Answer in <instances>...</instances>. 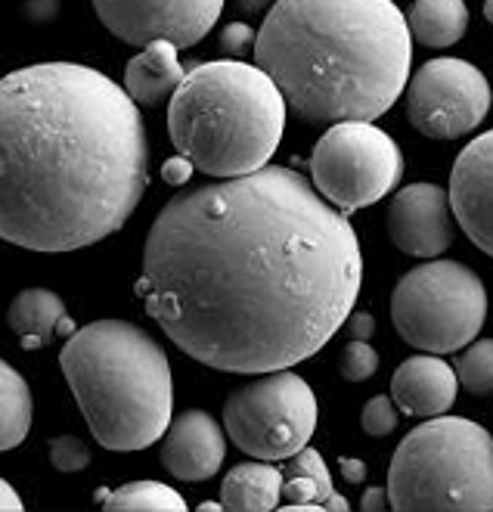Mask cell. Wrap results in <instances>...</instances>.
Listing matches in <instances>:
<instances>
[{"mask_svg":"<svg viewBox=\"0 0 493 512\" xmlns=\"http://www.w3.org/2000/svg\"><path fill=\"white\" fill-rule=\"evenodd\" d=\"M360 239L292 168L174 196L149 227L137 295L162 333L221 373H273L314 357L351 317Z\"/></svg>","mask_w":493,"mask_h":512,"instance_id":"6da1fadb","label":"cell"},{"mask_svg":"<svg viewBox=\"0 0 493 512\" xmlns=\"http://www.w3.org/2000/svg\"><path fill=\"white\" fill-rule=\"evenodd\" d=\"M149 184L140 106L109 75L38 63L0 78V239L63 255L121 230Z\"/></svg>","mask_w":493,"mask_h":512,"instance_id":"7a4b0ae2","label":"cell"},{"mask_svg":"<svg viewBox=\"0 0 493 512\" xmlns=\"http://www.w3.org/2000/svg\"><path fill=\"white\" fill-rule=\"evenodd\" d=\"M255 66L304 122H376L410 81L413 35L394 0H273Z\"/></svg>","mask_w":493,"mask_h":512,"instance_id":"3957f363","label":"cell"},{"mask_svg":"<svg viewBox=\"0 0 493 512\" xmlns=\"http://www.w3.org/2000/svg\"><path fill=\"white\" fill-rule=\"evenodd\" d=\"M59 367L90 435L115 454L156 444L171 426L174 376L162 345L128 320H97L69 336Z\"/></svg>","mask_w":493,"mask_h":512,"instance_id":"277c9868","label":"cell"},{"mask_svg":"<svg viewBox=\"0 0 493 512\" xmlns=\"http://www.w3.org/2000/svg\"><path fill=\"white\" fill-rule=\"evenodd\" d=\"M286 97L273 78L239 59H214L183 75L168 103L177 156L208 177H242L270 165L286 131Z\"/></svg>","mask_w":493,"mask_h":512,"instance_id":"5b68a950","label":"cell"},{"mask_svg":"<svg viewBox=\"0 0 493 512\" xmlns=\"http://www.w3.org/2000/svg\"><path fill=\"white\" fill-rule=\"evenodd\" d=\"M388 503L400 512H493V435L462 416H431L394 450Z\"/></svg>","mask_w":493,"mask_h":512,"instance_id":"8992f818","label":"cell"},{"mask_svg":"<svg viewBox=\"0 0 493 512\" xmlns=\"http://www.w3.org/2000/svg\"><path fill=\"white\" fill-rule=\"evenodd\" d=\"M487 320V289L459 261H425L391 292V323L407 345L428 354L462 351Z\"/></svg>","mask_w":493,"mask_h":512,"instance_id":"52a82bcc","label":"cell"},{"mask_svg":"<svg viewBox=\"0 0 493 512\" xmlns=\"http://www.w3.org/2000/svg\"><path fill=\"white\" fill-rule=\"evenodd\" d=\"M224 429L255 460H289L317 429V395L292 370L264 373L227 398Z\"/></svg>","mask_w":493,"mask_h":512,"instance_id":"ba28073f","label":"cell"},{"mask_svg":"<svg viewBox=\"0 0 493 512\" xmlns=\"http://www.w3.org/2000/svg\"><path fill=\"white\" fill-rule=\"evenodd\" d=\"M311 177L329 205L351 215L385 199L400 184L404 156L373 122H335L314 146Z\"/></svg>","mask_w":493,"mask_h":512,"instance_id":"9c48e42d","label":"cell"},{"mask_svg":"<svg viewBox=\"0 0 493 512\" xmlns=\"http://www.w3.org/2000/svg\"><path fill=\"white\" fill-rule=\"evenodd\" d=\"M410 125L431 140L472 134L490 112V84L466 59L441 56L410 75L404 87Z\"/></svg>","mask_w":493,"mask_h":512,"instance_id":"30bf717a","label":"cell"},{"mask_svg":"<svg viewBox=\"0 0 493 512\" xmlns=\"http://www.w3.org/2000/svg\"><path fill=\"white\" fill-rule=\"evenodd\" d=\"M227 0H94L100 22L118 41L146 47L171 41L177 50L199 44L218 25Z\"/></svg>","mask_w":493,"mask_h":512,"instance_id":"8fae6325","label":"cell"},{"mask_svg":"<svg viewBox=\"0 0 493 512\" xmlns=\"http://www.w3.org/2000/svg\"><path fill=\"white\" fill-rule=\"evenodd\" d=\"M388 239L410 258H438L456 239L450 196L438 184H413L400 190L385 215Z\"/></svg>","mask_w":493,"mask_h":512,"instance_id":"7c38bea8","label":"cell"},{"mask_svg":"<svg viewBox=\"0 0 493 512\" xmlns=\"http://www.w3.org/2000/svg\"><path fill=\"white\" fill-rule=\"evenodd\" d=\"M447 196L456 227L493 258V131L475 137L456 156Z\"/></svg>","mask_w":493,"mask_h":512,"instance_id":"4fadbf2b","label":"cell"},{"mask_svg":"<svg viewBox=\"0 0 493 512\" xmlns=\"http://www.w3.org/2000/svg\"><path fill=\"white\" fill-rule=\"evenodd\" d=\"M162 466L180 481H208L227 457L221 423L205 410L180 413L162 435Z\"/></svg>","mask_w":493,"mask_h":512,"instance_id":"5bb4252c","label":"cell"},{"mask_svg":"<svg viewBox=\"0 0 493 512\" xmlns=\"http://www.w3.org/2000/svg\"><path fill=\"white\" fill-rule=\"evenodd\" d=\"M456 391H459L456 370L441 354L407 357L391 379V401L397 404L400 413L416 419L447 413L456 401Z\"/></svg>","mask_w":493,"mask_h":512,"instance_id":"9a60e30c","label":"cell"},{"mask_svg":"<svg viewBox=\"0 0 493 512\" xmlns=\"http://www.w3.org/2000/svg\"><path fill=\"white\" fill-rule=\"evenodd\" d=\"M183 66L171 41H149L125 66V90L137 106L165 103L183 81Z\"/></svg>","mask_w":493,"mask_h":512,"instance_id":"2e32d148","label":"cell"},{"mask_svg":"<svg viewBox=\"0 0 493 512\" xmlns=\"http://www.w3.org/2000/svg\"><path fill=\"white\" fill-rule=\"evenodd\" d=\"M283 500V472L267 460L239 463L224 475L221 503L233 512H267Z\"/></svg>","mask_w":493,"mask_h":512,"instance_id":"e0dca14e","label":"cell"},{"mask_svg":"<svg viewBox=\"0 0 493 512\" xmlns=\"http://www.w3.org/2000/svg\"><path fill=\"white\" fill-rule=\"evenodd\" d=\"M63 320H66V305L50 289H22L7 311V323L25 348L47 345L59 333V323Z\"/></svg>","mask_w":493,"mask_h":512,"instance_id":"ac0fdd59","label":"cell"},{"mask_svg":"<svg viewBox=\"0 0 493 512\" xmlns=\"http://www.w3.org/2000/svg\"><path fill=\"white\" fill-rule=\"evenodd\" d=\"M283 497L289 503H320L323 509L348 512V500L332 488V475L323 454L314 447H301L283 472Z\"/></svg>","mask_w":493,"mask_h":512,"instance_id":"d6986e66","label":"cell"},{"mask_svg":"<svg viewBox=\"0 0 493 512\" xmlns=\"http://www.w3.org/2000/svg\"><path fill=\"white\" fill-rule=\"evenodd\" d=\"M407 25L425 47H453L469 28V7L462 0H416Z\"/></svg>","mask_w":493,"mask_h":512,"instance_id":"ffe728a7","label":"cell"},{"mask_svg":"<svg viewBox=\"0 0 493 512\" xmlns=\"http://www.w3.org/2000/svg\"><path fill=\"white\" fill-rule=\"evenodd\" d=\"M32 413V388L25 376L7 360H0V454L25 441V435L32 432Z\"/></svg>","mask_w":493,"mask_h":512,"instance_id":"44dd1931","label":"cell"},{"mask_svg":"<svg viewBox=\"0 0 493 512\" xmlns=\"http://www.w3.org/2000/svg\"><path fill=\"white\" fill-rule=\"evenodd\" d=\"M103 509L109 512H183L187 503L183 497L162 485V481H131L118 491H97Z\"/></svg>","mask_w":493,"mask_h":512,"instance_id":"7402d4cb","label":"cell"},{"mask_svg":"<svg viewBox=\"0 0 493 512\" xmlns=\"http://www.w3.org/2000/svg\"><path fill=\"white\" fill-rule=\"evenodd\" d=\"M456 379L469 395L487 398L493 395V339L469 342L456 357Z\"/></svg>","mask_w":493,"mask_h":512,"instance_id":"603a6c76","label":"cell"},{"mask_svg":"<svg viewBox=\"0 0 493 512\" xmlns=\"http://www.w3.org/2000/svg\"><path fill=\"white\" fill-rule=\"evenodd\" d=\"M338 370H342V376L348 382H366V379H373L379 370V354L369 342L354 339L351 345H345L342 360H338Z\"/></svg>","mask_w":493,"mask_h":512,"instance_id":"cb8c5ba5","label":"cell"},{"mask_svg":"<svg viewBox=\"0 0 493 512\" xmlns=\"http://www.w3.org/2000/svg\"><path fill=\"white\" fill-rule=\"evenodd\" d=\"M50 463L59 472H81L90 466V450L75 435H59L50 441Z\"/></svg>","mask_w":493,"mask_h":512,"instance_id":"d4e9b609","label":"cell"},{"mask_svg":"<svg viewBox=\"0 0 493 512\" xmlns=\"http://www.w3.org/2000/svg\"><path fill=\"white\" fill-rule=\"evenodd\" d=\"M360 426H363L366 435H373V438L391 435L397 429V404L388 395H376L373 401H366Z\"/></svg>","mask_w":493,"mask_h":512,"instance_id":"484cf974","label":"cell"},{"mask_svg":"<svg viewBox=\"0 0 493 512\" xmlns=\"http://www.w3.org/2000/svg\"><path fill=\"white\" fill-rule=\"evenodd\" d=\"M255 41H258V32L252 25H245V22H230V25H224V32H221V50L227 56H233V59L252 53Z\"/></svg>","mask_w":493,"mask_h":512,"instance_id":"4316f807","label":"cell"},{"mask_svg":"<svg viewBox=\"0 0 493 512\" xmlns=\"http://www.w3.org/2000/svg\"><path fill=\"white\" fill-rule=\"evenodd\" d=\"M25 19H32L38 25L53 22L59 16V0H25Z\"/></svg>","mask_w":493,"mask_h":512,"instance_id":"83f0119b","label":"cell"},{"mask_svg":"<svg viewBox=\"0 0 493 512\" xmlns=\"http://www.w3.org/2000/svg\"><path fill=\"white\" fill-rule=\"evenodd\" d=\"M348 329H351L354 339L369 342V339H373V333H376V320H373V314H351L348 317Z\"/></svg>","mask_w":493,"mask_h":512,"instance_id":"f1b7e54d","label":"cell"},{"mask_svg":"<svg viewBox=\"0 0 493 512\" xmlns=\"http://www.w3.org/2000/svg\"><path fill=\"white\" fill-rule=\"evenodd\" d=\"M190 174H193V162L183 159V156H177V159H171L165 165V180H168V184H187Z\"/></svg>","mask_w":493,"mask_h":512,"instance_id":"f546056e","label":"cell"},{"mask_svg":"<svg viewBox=\"0 0 493 512\" xmlns=\"http://www.w3.org/2000/svg\"><path fill=\"white\" fill-rule=\"evenodd\" d=\"M25 506H22V500H19V494H16V488L13 485H7L4 478H0V512H22Z\"/></svg>","mask_w":493,"mask_h":512,"instance_id":"4dcf8cb0","label":"cell"},{"mask_svg":"<svg viewBox=\"0 0 493 512\" xmlns=\"http://www.w3.org/2000/svg\"><path fill=\"white\" fill-rule=\"evenodd\" d=\"M366 512H373V509H385V506H391L388 503V488L382 491V488H373V491H366L363 494V503H360Z\"/></svg>","mask_w":493,"mask_h":512,"instance_id":"1f68e13d","label":"cell"},{"mask_svg":"<svg viewBox=\"0 0 493 512\" xmlns=\"http://www.w3.org/2000/svg\"><path fill=\"white\" fill-rule=\"evenodd\" d=\"M267 7H273V0H236V10L242 16H255V13H264Z\"/></svg>","mask_w":493,"mask_h":512,"instance_id":"d6a6232c","label":"cell"},{"mask_svg":"<svg viewBox=\"0 0 493 512\" xmlns=\"http://www.w3.org/2000/svg\"><path fill=\"white\" fill-rule=\"evenodd\" d=\"M342 472H345V478H348V481H363L366 466H363L360 460H342Z\"/></svg>","mask_w":493,"mask_h":512,"instance_id":"836d02e7","label":"cell"},{"mask_svg":"<svg viewBox=\"0 0 493 512\" xmlns=\"http://www.w3.org/2000/svg\"><path fill=\"white\" fill-rule=\"evenodd\" d=\"M484 19L493 25V0H484Z\"/></svg>","mask_w":493,"mask_h":512,"instance_id":"e575fe53","label":"cell"},{"mask_svg":"<svg viewBox=\"0 0 493 512\" xmlns=\"http://www.w3.org/2000/svg\"><path fill=\"white\" fill-rule=\"evenodd\" d=\"M490 112H493V90H490Z\"/></svg>","mask_w":493,"mask_h":512,"instance_id":"d590c367","label":"cell"}]
</instances>
